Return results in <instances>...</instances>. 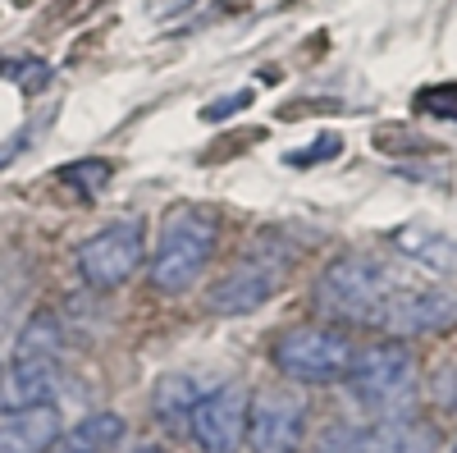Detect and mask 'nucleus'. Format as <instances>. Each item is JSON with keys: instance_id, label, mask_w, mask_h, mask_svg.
Segmentation results:
<instances>
[{"instance_id": "1", "label": "nucleus", "mask_w": 457, "mask_h": 453, "mask_svg": "<svg viewBox=\"0 0 457 453\" xmlns=\"http://www.w3.org/2000/svg\"><path fill=\"white\" fill-rule=\"evenodd\" d=\"M220 247V215L206 206H170L161 220L156 256H151V289H161L170 298L187 293L211 266V256Z\"/></svg>"}, {"instance_id": "2", "label": "nucleus", "mask_w": 457, "mask_h": 453, "mask_svg": "<svg viewBox=\"0 0 457 453\" xmlns=\"http://www.w3.org/2000/svg\"><path fill=\"white\" fill-rule=\"evenodd\" d=\"M394 289L398 280L389 266H379L375 256L348 252V256H334L320 271L312 298L329 325H375L379 330V316H385V302Z\"/></svg>"}, {"instance_id": "3", "label": "nucleus", "mask_w": 457, "mask_h": 453, "mask_svg": "<svg viewBox=\"0 0 457 453\" xmlns=\"http://www.w3.org/2000/svg\"><path fill=\"white\" fill-rule=\"evenodd\" d=\"M348 394L375 412L379 422L389 417H407L411 412V398H416V357L407 344L398 339H385V344H370V348H357L353 366H348Z\"/></svg>"}, {"instance_id": "4", "label": "nucleus", "mask_w": 457, "mask_h": 453, "mask_svg": "<svg viewBox=\"0 0 457 453\" xmlns=\"http://www.w3.org/2000/svg\"><path fill=\"white\" fill-rule=\"evenodd\" d=\"M270 357L297 385H338L357 357V344L348 339V330L329 325V321L325 325H293L275 339Z\"/></svg>"}, {"instance_id": "5", "label": "nucleus", "mask_w": 457, "mask_h": 453, "mask_svg": "<svg viewBox=\"0 0 457 453\" xmlns=\"http://www.w3.org/2000/svg\"><path fill=\"white\" fill-rule=\"evenodd\" d=\"M288 252H275L270 239L247 247L234 266H228L211 289H206V312L211 316H252L284 289Z\"/></svg>"}, {"instance_id": "6", "label": "nucleus", "mask_w": 457, "mask_h": 453, "mask_svg": "<svg viewBox=\"0 0 457 453\" xmlns=\"http://www.w3.org/2000/svg\"><path fill=\"white\" fill-rule=\"evenodd\" d=\"M146 256V234H142V220H114L105 230H96L83 247H79V280L96 293L110 289H124L137 266Z\"/></svg>"}, {"instance_id": "7", "label": "nucleus", "mask_w": 457, "mask_h": 453, "mask_svg": "<svg viewBox=\"0 0 457 453\" xmlns=\"http://www.w3.org/2000/svg\"><path fill=\"white\" fill-rule=\"evenodd\" d=\"M247 407L252 394L243 385H220L202 394V403L187 417V435L202 453H238L247 444Z\"/></svg>"}, {"instance_id": "8", "label": "nucleus", "mask_w": 457, "mask_h": 453, "mask_svg": "<svg viewBox=\"0 0 457 453\" xmlns=\"http://www.w3.org/2000/svg\"><path fill=\"white\" fill-rule=\"evenodd\" d=\"M457 321V298L435 289V284H403L389 293L379 330H389L394 339H416V334H439Z\"/></svg>"}, {"instance_id": "9", "label": "nucleus", "mask_w": 457, "mask_h": 453, "mask_svg": "<svg viewBox=\"0 0 457 453\" xmlns=\"http://www.w3.org/2000/svg\"><path fill=\"white\" fill-rule=\"evenodd\" d=\"M307 435V403L293 390H261L247 407V440L256 453H297Z\"/></svg>"}, {"instance_id": "10", "label": "nucleus", "mask_w": 457, "mask_h": 453, "mask_svg": "<svg viewBox=\"0 0 457 453\" xmlns=\"http://www.w3.org/2000/svg\"><path fill=\"white\" fill-rule=\"evenodd\" d=\"M64 435L55 403H28L0 412V453H46Z\"/></svg>"}, {"instance_id": "11", "label": "nucleus", "mask_w": 457, "mask_h": 453, "mask_svg": "<svg viewBox=\"0 0 457 453\" xmlns=\"http://www.w3.org/2000/svg\"><path fill=\"white\" fill-rule=\"evenodd\" d=\"M357 453H439V435L416 417H389L361 431Z\"/></svg>"}, {"instance_id": "12", "label": "nucleus", "mask_w": 457, "mask_h": 453, "mask_svg": "<svg viewBox=\"0 0 457 453\" xmlns=\"http://www.w3.org/2000/svg\"><path fill=\"white\" fill-rule=\"evenodd\" d=\"M55 390H60V362L51 357H14L5 385H0V394H10V407L51 403Z\"/></svg>"}, {"instance_id": "13", "label": "nucleus", "mask_w": 457, "mask_h": 453, "mask_svg": "<svg viewBox=\"0 0 457 453\" xmlns=\"http://www.w3.org/2000/svg\"><path fill=\"white\" fill-rule=\"evenodd\" d=\"M202 394L206 390L193 371H170L156 381V390H151V417L170 431H183L187 417H193V407L202 403Z\"/></svg>"}, {"instance_id": "14", "label": "nucleus", "mask_w": 457, "mask_h": 453, "mask_svg": "<svg viewBox=\"0 0 457 453\" xmlns=\"http://www.w3.org/2000/svg\"><path fill=\"white\" fill-rule=\"evenodd\" d=\"M394 247L407 252L411 261H421L430 271H457V239L439 234V230H426V224H407V230L394 234Z\"/></svg>"}, {"instance_id": "15", "label": "nucleus", "mask_w": 457, "mask_h": 453, "mask_svg": "<svg viewBox=\"0 0 457 453\" xmlns=\"http://www.w3.org/2000/svg\"><path fill=\"white\" fill-rule=\"evenodd\" d=\"M64 440L79 444L83 453H114V449L129 440V426H124L120 412H92V417H83Z\"/></svg>"}, {"instance_id": "16", "label": "nucleus", "mask_w": 457, "mask_h": 453, "mask_svg": "<svg viewBox=\"0 0 457 453\" xmlns=\"http://www.w3.org/2000/svg\"><path fill=\"white\" fill-rule=\"evenodd\" d=\"M60 348H64V334H60V321L51 312H37L14 339V357H51V362H60Z\"/></svg>"}, {"instance_id": "17", "label": "nucleus", "mask_w": 457, "mask_h": 453, "mask_svg": "<svg viewBox=\"0 0 457 453\" xmlns=\"http://www.w3.org/2000/svg\"><path fill=\"white\" fill-rule=\"evenodd\" d=\"M110 174H114L110 161H73V165L60 170V183H69V188H79L83 197H92V193H101V188L110 183Z\"/></svg>"}, {"instance_id": "18", "label": "nucleus", "mask_w": 457, "mask_h": 453, "mask_svg": "<svg viewBox=\"0 0 457 453\" xmlns=\"http://www.w3.org/2000/svg\"><path fill=\"white\" fill-rule=\"evenodd\" d=\"M430 398L444 407V412H457V357L439 362L435 375H430Z\"/></svg>"}, {"instance_id": "19", "label": "nucleus", "mask_w": 457, "mask_h": 453, "mask_svg": "<svg viewBox=\"0 0 457 453\" xmlns=\"http://www.w3.org/2000/svg\"><path fill=\"white\" fill-rule=\"evenodd\" d=\"M338 147H343V142H338V133H325V138H316L312 147L288 151L284 161H288L293 170H307V165H316V161H329V156H338Z\"/></svg>"}, {"instance_id": "20", "label": "nucleus", "mask_w": 457, "mask_h": 453, "mask_svg": "<svg viewBox=\"0 0 457 453\" xmlns=\"http://www.w3.org/2000/svg\"><path fill=\"white\" fill-rule=\"evenodd\" d=\"M421 110L430 115H444V120H457V88H430L421 96Z\"/></svg>"}, {"instance_id": "21", "label": "nucleus", "mask_w": 457, "mask_h": 453, "mask_svg": "<svg viewBox=\"0 0 457 453\" xmlns=\"http://www.w3.org/2000/svg\"><path fill=\"white\" fill-rule=\"evenodd\" d=\"M0 73H10V79H19L28 92H37V88H42L46 83V64H0Z\"/></svg>"}, {"instance_id": "22", "label": "nucleus", "mask_w": 457, "mask_h": 453, "mask_svg": "<svg viewBox=\"0 0 457 453\" xmlns=\"http://www.w3.org/2000/svg\"><path fill=\"white\" fill-rule=\"evenodd\" d=\"M252 101V92H238V96H228V101H211L202 110V120H228V115H238V110Z\"/></svg>"}, {"instance_id": "23", "label": "nucleus", "mask_w": 457, "mask_h": 453, "mask_svg": "<svg viewBox=\"0 0 457 453\" xmlns=\"http://www.w3.org/2000/svg\"><path fill=\"white\" fill-rule=\"evenodd\" d=\"M23 142H28V133H19L14 142H5V147H0V165H5V161H14V156H19V147H23Z\"/></svg>"}, {"instance_id": "24", "label": "nucleus", "mask_w": 457, "mask_h": 453, "mask_svg": "<svg viewBox=\"0 0 457 453\" xmlns=\"http://www.w3.org/2000/svg\"><path fill=\"white\" fill-rule=\"evenodd\" d=\"M46 453H83V449H79V444H69V440H64V435H60V440H55V444H51V449H46Z\"/></svg>"}, {"instance_id": "25", "label": "nucleus", "mask_w": 457, "mask_h": 453, "mask_svg": "<svg viewBox=\"0 0 457 453\" xmlns=\"http://www.w3.org/2000/svg\"><path fill=\"white\" fill-rule=\"evenodd\" d=\"M133 453H165V449H161V444H137Z\"/></svg>"}, {"instance_id": "26", "label": "nucleus", "mask_w": 457, "mask_h": 453, "mask_svg": "<svg viewBox=\"0 0 457 453\" xmlns=\"http://www.w3.org/2000/svg\"><path fill=\"white\" fill-rule=\"evenodd\" d=\"M0 385H5V371H0Z\"/></svg>"}, {"instance_id": "27", "label": "nucleus", "mask_w": 457, "mask_h": 453, "mask_svg": "<svg viewBox=\"0 0 457 453\" xmlns=\"http://www.w3.org/2000/svg\"><path fill=\"white\" fill-rule=\"evenodd\" d=\"M453 453H457V449H453Z\"/></svg>"}]
</instances>
